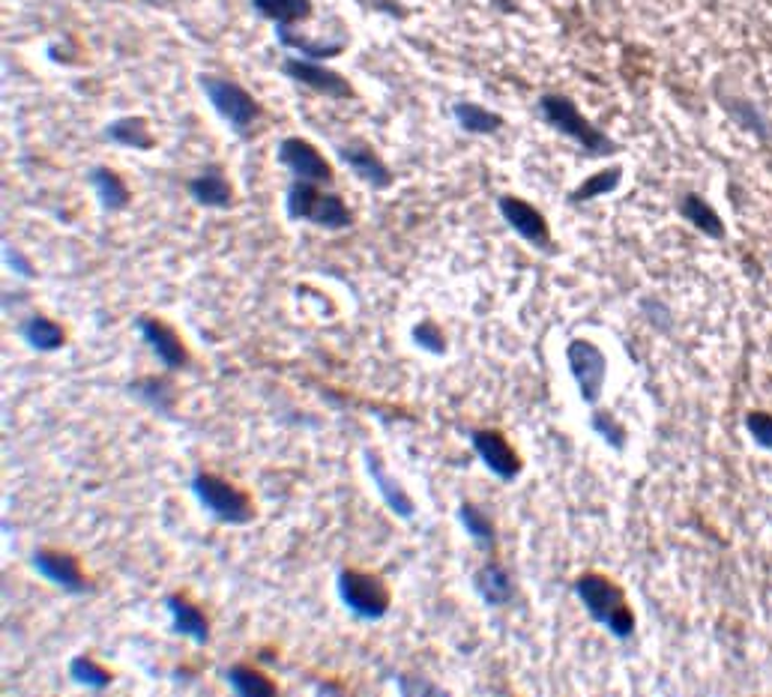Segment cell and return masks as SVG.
Instances as JSON below:
<instances>
[{"mask_svg":"<svg viewBox=\"0 0 772 697\" xmlns=\"http://www.w3.org/2000/svg\"><path fill=\"white\" fill-rule=\"evenodd\" d=\"M410 338H413L417 348L431 353V357H443L446 353V336L438 327V321H431V317H425V321H420L417 327L410 329Z\"/></svg>","mask_w":772,"mask_h":697,"instance_id":"33","label":"cell"},{"mask_svg":"<svg viewBox=\"0 0 772 697\" xmlns=\"http://www.w3.org/2000/svg\"><path fill=\"white\" fill-rule=\"evenodd\" d=\"M677 213H680V218H685L692 228L701 231L704 237H709V240H725V237H728L725 222H722V216L716 213V207H713L709 201H704L697 192H685V195L677 201Z\"/></svg>","mask_w":772,"mask_h":697,"instance_id":"19","label":"cell"},{"mask_svg":"<svg viewBox=\"0 0 772 697\" xmlns=\"http://www.w3.org/2000/svg\"><path fill=\"white\" fill-rule=\"evenodd\" d=\"M497 210H500V216H503L509 228L515 231L527 246L545 251V255H554L552 228H548V218L542 216L540 207H533L530 201L519 195H500L497 198Z\"/></svg>","mask_w":772,"mask_h":697,"instance_id":"9","label":"cell"},{"mask_svg":"<svg viewBox=\"0 0 772 697\" xmlns=\"http://www.w3.org/2000/svg\"><path fill=\"white\" fill-rule=\"evenodd\" d=\"M69 679L76 683V686L81 688H90V692H102V688L111 686V671L109 667H102L100 662H93L90 655H76L72 662H69Z\"/></svg>","mask_w":772,"mask_h":697,"instance_id":"30","label":"cell"},{"mask_svg":"<svg viewBox=\"0 0 772 697\" xmlns=\"http://www.w3.org/2000/svg\"><path fill=\"white\" fill-rule=\"evenodd\" d=\"M458 524L464 527V533L474 539V546L483 551V554H491L497 548V533H495V524H491V518H488L479 506H474V503H462L458 506Z\"/></svg>","mask_w":772,"mask_h":697,"instance_id":"27","label":"cell"},{"mask_svg":"<svg viewBox=\"0 0 772 697\" xmlns=\"http://www.w3.org/2000/svg\"><path fill=\"white\" fill-rule=\"evenodd\" d=\"M15 329H19L24 345L34 348L36 353H52V350H60L67 345V329L45 315H27Z\"/></svg>","mask_w":772,"mask_h":697,"instance_id":"20","label":"cell"},{"mask_svg":"<svg viewBox=\"0 0 772 697\" xmlns=\"http://www.w3.org/2000/svg\"><path fill=\"white\" fill-rule=\"evenodd\" d=\"M129 395H135L138 402L147 404L156 414L171 416V411H174V386L166 378H138V381L129 383Z\"/></svg>","mask_w":772,"mask_h":697,"instance_id":"28","label":"cell"},{"mask_svg":"<svg viewBox=\"0 0 772 697\" xmlns=\"http://www.w3.org/2000/svg\"><path fill=\"white\" fill-rule=\"evenodd\" d=\"M189 488L195 494V501L201 503L204 513H211L216 521L231 524V527H243V524L254 521V503L243 488H237L234 482H228L225 476L198 470Z\"/></svg>","mask_w":772,"mask_h":697,"instance_id":"4","label":"cell"},{"mask_svg":"<svg viewBox=\"0 0 772 697\" xmlns=\"http://www.w3.org/2000/svg\"><path fill=\"white\" fill-rule=\"evenodd\" d=\"M3 263H7L15 276H22V279H36L31 258H27L19 246H12V243H3Z\"/></svg>","mask_w":772,"mask_h":697,"instance_id":"37","label":"cell"},{"mask_svg":"<svg viewBox=\"0 0 772 697\" xmlns=\"http://www.w3.org/2000/svg\"><path fill=\"white\" fill-rule=\"evenodd\" d=\"M225 683L231 686L234 695L240 697H273L279 692V686L266 674H261L258 667H249L243 662H237L225 671Z\"/></svg>","mask_w":772,"mask_h":697,"instance_id":"25","label":"cell"},{"mask_svg":"<svg viewBox=\"0 0 772 697\" xmlns=\"http://www.w3.org/2000/svg\"><path fill=\"white\" fill-rule=\"evenodd\" d=\"M166 608L171 614V629L177 634H183V638L201 643V647L211 643V620L198 605H192L183 596H168Z\"/></svg>","mask_w":772,"mask_h":697,"instance_id":"17","label":"cell"},{"mask_svg":"<svg viewBox=\"0 0 772 697\" xmlns=\"http://www.w3.org/2000/svg\"><path fill=\"white\" fill-rule=\"evenodd\" d=\"M450 111H453L455 126L467 132V135H497V132L507 126L503 114H497V111L486 109L479 102H467V99L455 102Z\"/></svg>","mask_w":772,"mask_h":697,"instance_id":"21","label":"cell"},{"mask_svg":"<svg viewBox=\"0 0 772 697\" xmlns=\"http://www.w3.org/2000/svg\"><path fill=\"white\" fill-rule=\"evenodd\" d=\"M393 686H396V692L401 697L443 695V688L438 686V683H429V679H422V676H413V674H398L396 679H393Z\"/></svg>","mask_w":772,"mask_h":697,"instance_id":"35","label":"cell"},{"mask_svg":"<svg viewBox=\"0 0 772 697\" xmlns=\"http://www.w3.org/2000/svg\"><path fill=\"white\" fill-rule=\"evenodd\" d=\"M363 458H365V473H368V480H372L375 491L381 494V501L386 503V509H389L393 515H398L401 521H410V518L417 515V503L410 501L408 491L401 488L396 476L384 468V458L377 456L375 449H365Z\"/></svg>","mask_w":772,"mask_h":697,"instance_id":"14","label":"cell"},{"mask_svg":"<svg viewBox=\"0 0 772 697\" xmlns=\"http://www.w3.org/2000/svg\"><path fill=\"white\" fill-rule=\"evenodd\" d=\"M105 142L117 144V147H129V150H154L156 138L144 117H117L105 126Z\"/></svg>","mask_w":772,"mask_h":697,"instance_id":"24","label":"cell"},{"mask_svg":"<svg viewBox=\"0 0 772 697\" xmlns=\"http://www.w3.org/2000/svg\"><path fill=\"white\" fill-rule=\"evenodd\" d=\"M572 589L578 602L590 614V620L608 629L617 641H629L635 634V614L626 605L623 589L611 577L599 575V572H581L575 577Z\"/></svg>","mask_w":772,"mask_h":697,"instance_id":"1","label":"cell"},{"mask_svg":"<svg viewBox=\"0 0 772 697\" xmlns=\"http://www.w3.org/2000/svg\"><path fill=\"white\" fill-rule=\"evenodd\" d=\"M31 566L39 577H45L48 584L60 587L67 596H88L93 584L84 575V569L78 566V560L67 551H55V548H39L31 557Z\"/></svg>","mask_w":772,"mask_h":697,"instance_id":"10","label":"cell"},{"mask_svg":"<svg viewBox=\"0 0 772 697\" xmlns=\"http://www.w3.org/2000/svg\"><path fill=\"white\" fill-rule=\"evenodd\" d=\"M640 312L647 315V321H650L652 327L659 329V333H671L673 327V315L671 308L662 303V300H656V296H647V300H640Z\"/></svg>","mask_w":772,"mask_h":697,"instance_id":"36","label":"cell"},{"mask_svg":"<svg viewBox=\"0 0 772 697\" xmlns=\"http://www.w3.org/2000/svg\"><path fill=\"white\" fill-rule=\"evenodd\" d=\"M623 183V168L620 165H611V168H605V171H597V175H590L584 180V183H578L569 192V204H590V201H597V198L602 195H611V192H617V186Z\"/></svg>","mask_w":772,"mask_h":697,"instance_id":"29","label":"cell"},{"mask_svg":"<svg viewBox=\"0 0 772 697\" xmlns=\"http://www.w3.org/2000/svg\"><path fill=\"white\" fill-rule=\"evenodd\" d=\"M135 329L141 333L144 345L154 350L156 362L166 371H183L189 369V350L183 345V338L174 327H168L166 321L159 317L141 315L135 321Z\"/></svg>","mask_w":772,"mask_h":697,"instance_id":"13","label":"cell"},{"mask_svg":"<svg viewBox=\"0 0 772 697\" xmlns=\"http://www.w3.org/2000/svg\"><path fill=\"white\" fill-rule=\"evenodd\" d=\"M746 431L761 449L772 452V414L767 411H751L746 414Z\"/></svg>","mask_w":772,"mask_h":697,"instance_id":"34","label":"cell"},{"mask_svg":"<svg viewBox=\"0 0 772 697\" xmlns=\"http://www.w3.org/2000/svg\"><path fill=\"white\" fill-rule=\"evenodd\" d=\"M252 10L276 27H294L299 22H309L315 7L311 0H252Z\"/></svg>","mask_w":772,"mask_h":697,"instance_id":"23","label":"cell"},{"mask_svg":"<svg viewBox=\"0 0 772 697\" xmlns=\"http://www.w3.org/2000/svg\"><path fill=\"white\" fill-rule=\"evenodd\" d=\"M336 589H339V599L348 610H351L356 620H384L393 605V593L386 587L384 577L363 572V569H342L336 577Z\"/></svg>","mask_w":772,"mask_h":697,"instance_id":"6","label":"cell"},{"mask_svg":"<svg viewBox=\"0 0 772 697\" xmlns=\"http://www.w3.org/2000/svg\"><path fill=\"white\" fill-rule=\"evenodd\" d=\"M566 362H569V374H572L578 395L584 398V404L597 407L605 390L608 378V357L605 350L587 341V338H572L566 345Z\"/></svg>","mask_w":772,"mask_h":697,"instance_id":"7","label":"cell"},{"mask_svg":"<svg viewBox=\"0 0 772 697\" xmlns=\"http://www.w3.org/2000/svg\"><path fill=\"white\" fill-rule=\"evenodd\" d=\"M285 213L291 222H309L323 231H344L353 225V210L342 195L323 192L318 183L294 180L285 192Z\"/></svg>","mask_w":772,"mask_h":697,"instance_id":"3","label":"cell"},{"mask_svg":"<svg viewBox=\"0 0 772 697\" xmlns=\"http://www.w3.org/2000/svg\"><path fill=\"white\" fill-rule=\"evenodd\" d=\"M722 105H725V111H728L730 117L742 126V130L754 132L761 142H767L770 138V123H767V117H763L761 111L751 105L749 99H739V97H730V99H722Z\"/></svg>","mask_w":772,"mask_h":697,"instance_id":"31","label":"cell"},{"mask_svg":"<svg viewBox=\"0 0 772 697\" xmlns=\"http://www.w3.org/2000/svg\"><path fill=\"white\" fill-rule=\"evenodd\" d=\"M282 76L297 81L303 88H309L311 93H318L323 99H353V85L342 72H336L330 66L318 64V60H306V57L291 55L282 60Z\"/></svg>","mask_w":772,"mask_h":697,"instance_id":"8","label":"cell"},{"mask_svg":"<svg viewBox=\"0 0 772 697\" xmlns=\"http://www.w3.org/2000/svg\"><path fill=\"white\" fill-rule=\"evenodd\" d=\"M93 192H96V201L105 213H121V210L129 207V186L123 183V177L117 171H111L105 165L93 168L88 175Z\"/></svg>","mask_w":772,"mask_h":697,"instance_id":"22","label":"cell"},{"mask_svg":"<svg viewBox=\"0 0 772 697\" xmlns=\"http://www.w3.org/2000/svg\"><path fill=\"white\" fill-rule=\"evenodd\" d=\"M474 589L476 596L483 599V605L488 608H503L512 602L515 596V584H512V575L500 563H483V566L474 572Z\"/></svg>","mask_w":772,"mask_h":697,"instance_id":"18","label":"cell"},{"mask_svg":"<svg viewBox=\"0 0 772 697\" xmlns=\"http://www.w3.org/2000/svg\"><path fill=\"white\" fill-rule=\"evenodd\" d=\"M470 447L486 464L488 473H495L500 482H515L521 476V458L515 447L497 428H474L470 431Z\"/></svg>","mask_w":772,"mask_h":697,"instance_id":"11","label":"cell"},{"mask_svg":"<svg viewBox=\"0 0 772 697\" xmlns=\"http://www.w3.org/2000/svg\"><path fill=\"white\" fill-rule=\"evenodd\" d=\"M339 159L356 180H363L375 192H384L393 186V171L386 168L384 159L368 144H344V147H339Z\"/></svg>","mask_w":772,"mask_h":697,"instance_id":"15","label":"cell"},{"mask_svg":"<svg viewBox=\"0 0 772 697\" xmlns=\"http://www.w3.org/2000/svg\"><path fill=\"white\" fill-rule=\"evenodd\" d=\"M279 165H285L287 171L294 175V180H306V183L327 186L332 183V165L315 150V144H309L306 138H282L276 150Z\"/></svg>","mask_w":772,"mask_h":697,"instance_id":"12","label":"cell"},{"mask_svg":"<svg viewBox=\"0 0 772 697\" xmlns=\"http://www.w3.org/2000/svg\"><path fill=\"white\" fill-rule=\"evenodd\" d=\"M590 428H593V435H599V440L608 443L614 452H623L626 443H629V431H626V425L620 423L617 416L611 414V411H593V416H590Z\"/></svg>","mask_w":772,"mask_h":697,"instance_id":"32","label":"cell"},{"mask_svg":"<svg viewBox=\"0 0 772 697\" xmlns=\"http://www.w3.org/2000/svg\"><path fill=\"white\" fill-rule=\"evenodd\" d=\"M186 192L195 204H201V207H207V210H228L234 204L231 180H228L225 171L216 168V165L204 168L201 175L189 177Z\"/></svg>","mask_w":772,"mask_h":697,"instance_id":"16","label":"cell"},{"mask_svg":"<svg viewBox=\"0 0 772 697\" xmlns=\"http://www.w3.org/2000/svg\"><path fill=\"white\" fill-rule=\"evenodd\" d=\"M315 692H318V695H344V688L336 686V683H318Z\"/></svg>","mask_w":772,"mask_h":697,"instance_id":"38","label":"cell"},{"mask_svg":"<svg viewBox=\"0 0 772 697\" xmlns=\"http://www.w3.org/2000/svg\"><path fill=\"white\" fill-rule=\"evenodd\" d=\"M198 88L213 105V111H216L222 121L228 123V130L237 132V135H249L254 123L261 121V114H264L261 102H258L243 85L231 81V78L207 76V72H204V76H198Z\"/></svg>","mask_w":772,"mask_h":697,"instance_id":"5","label":"cell"},{"mask_svg":"<svg viewBox=\"0 0 772 697\" xmlns=\"http://www.w3.org/2000/svg\"><path fill=\"white\" fill-rule=\"evenodd\" d=\"M276 40L282 48H287V52H297L299 57H306V60H318V64L332 60V57H339L344 52L342 40L318 43V40H306V36H299V33H291V27H276Z\"/></svg>","mask_w":772,"mask_h":697,"instance_id":"26","label":"cell"},{"mask_svg":"<svg viewBox=\"0 0 772 697\" xmlns=\"http://www.w3.org/2000/svg\"><path fill=\"white\" fill-rule=\"evenodd\" d=\"M536 114H540V121L545 126H552L554 132L566 135L569 142L578 144L593 159H605V156L620 153V144L608 132L599 130L597 123L587 121L584 114L578 111V105H575V99H569L566 93H545V97H540Z\"/></svg>","mask_w":772,"mask_h":697,"instance_id":"2","label":"cell"}]
</instances>
